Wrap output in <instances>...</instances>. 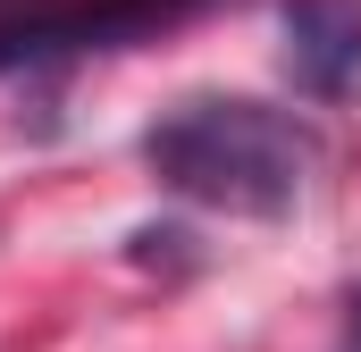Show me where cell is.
<instances>
[{"label": "cell", "mask_w": 361, "mask_h": 352, "mask_svg": "<svg viewBox=\"0 0 361 352\" xmlns=\"http://www.w3.org/2000/svg\"><path fill=\"white\" fill-rule=\"evenodd\" d=\"M143 168L160 176L169 193L227 210V218H286L302 201V184L319 168V134L244 92H202L177 101L152 134H143Z\"/></svg>", "instance_id": "cell-1"}, {"label": "cell", "mask_w": 361, "mask_h": 352, "mask_svg": "<svg viewBox=\"0 0 361 352\" xmlns=\"http://www.w3.org/2000/svg\"><path fill=\"white\" fill-rule=\"evenodd\" d=\"M202 8L210 0H0V76L85 51H135Z\"/></svg>", "instance_id": "cell-2"}, {"label": "cell", "mask_w": 361, "mask_h": 352, "mask_svg": "<svg viewBox=\"0 0 361 352\" xmlns=\"http://www.w3.org/2000/svg\"><path fill=\"white\" fill-rule=\"evenodd\" d=\"M286 76L302 101H345L361 84V0H286Z\"/></svg>", "instance_id": "cell-3"}, {"label": "cell", "mask_w": 361, "mask_h": 352, "mask_svg": "<svg viewBox=\"0 0 361 352\" xmlns=\"http://www.w3.org/2000/svg\"><path fill=\"white\" fill-rule=\"evenodd\" d=\"M336 352H361V294H345V344Z\"/></svg>", "instance_id": "cell-4"}]
</instances>
